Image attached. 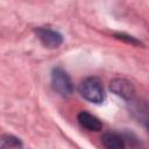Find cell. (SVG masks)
Instances as JSON below:
<instances>
[{
    "label": "cell",
    "instance_id": "obj_5",
    "mask_svg": "<svg viewBox=\"0 0 149 149\" xmlns=\"http://www.w3.org/2000/svg\"><path fill=\"white\" fill-rule=\"evenodd\" d=\"M129 140L128 135H122L116 132H107L101 136L102 144L108 149H121L126 147V141Z\"/></svg>",
    "mask_w": 149,
    "mask_h": 149
},
{
    "label": "cell",
    "instance_id": "obj_6",
    "mask_svg": "<svg viewBox=\"0 0 149 149\" xmlns=\"http://www.w3.org/2000/svg\"><path fill=\"white\" fill-rule=\"evenodd\" d=\"M77 119H78V122L80 123V126L90 132H99L102 128L101 121L97 116H94L93 114H91L86 111H81L77 115Z\"/></svg>",
    "mask_w": 149,
    "mask_h": 149
},
{
    "label": "cell",
    "instance_id": "obj_7",
    "mask_svg": "<svg viewBox=\"0 0 149 149\" xmlns=\"http://www.w3.org/2000/svg\"><path fill=\"white\" fill-rule=\"evenodd\" d=\"M22 142L14 135L2 134L0 135V148H21Z\"/></svg>",
    "mask_w": 149,
    "mask_h": 149
},
{
    "label": "cell",
    "instance_id": "obj_2",
    "mask_svg": "<svg viewBox=\"0 0 149 149\" xmlns=\"http://www.w3.org/2000/svg\"><path fill=\"white\" fill-rule=\"evenodd\" d=\"M51 86L52 90L62 95L69 97L73 92V84L69 73L62 68H55L51 72Z\"/></svg>",
    "mask_w": 149,
    "mask_h": 149
},
{
    "label": "cell",
    "instance_id": "obj_3",
    "mask_svg": "<svg viewBox=\"0 0 149 149\" xmlns=\"http://www.w3.org/2000/svg\"><path fill=\"white\" fill-rule=\"evenodd\" d=\"M37 38L41 41V43L47 47V48H58L62 43H63V36L61 33L50 29V28H44V27H40L35 30Z\"/></svg>",
    "mask_w": 149,
    "mask_h": 149
},
{
    "label": "cell",
    "instance_id": "obj_8",
    "mask_svg": "<svg viewBox=\"0 0 149 149\" xmlns=\"http://www.w3.org/2000/svg\"><path fill=\"white\" fill-rule=\"evenodd\" d=\"M118 36V38H120V40H125V41H127V42H129V43H133V44H139V41H136L134 37H132V36H126V35H123V34H119V35H116Z\"/></svg>",
    "mask_w": 149,
    "mask_h": 149
},
{
    "label": "cell",
    "instance_id": "obj_4",
    "mask_svg": "<svg viewBox=\"0 0 149 149\" xmlns=\"http://www.w3.org/2000/svg\"><path fill=\"white\" fill-rule=\"evenodd\" d=\"M109 88L111 91L119 95L120 98L125 99V100H133L134 97H135V87L134 85L125 79V78H116V79H113L109 84Z\"/></svg>",
    "mask_w": 149,
    "mask_h": 149
},
{
    "label": "cell",
    "instance_id": "obj_1",
    "mask_svg": "<svg viewBox=\"0 0 149 149\" xmlns=\"http://www.w3.org/2000/svg\"><path fill=\"white\" fill-rule=\"evenodd\" d=\"M79 92L81 97L94 104H101L105 99L102 83L97 77H88L84 81H81L79 86Z\"/></svg>",
    "mask_w": 149,
    "mask_h": 149
}]
</instances>
